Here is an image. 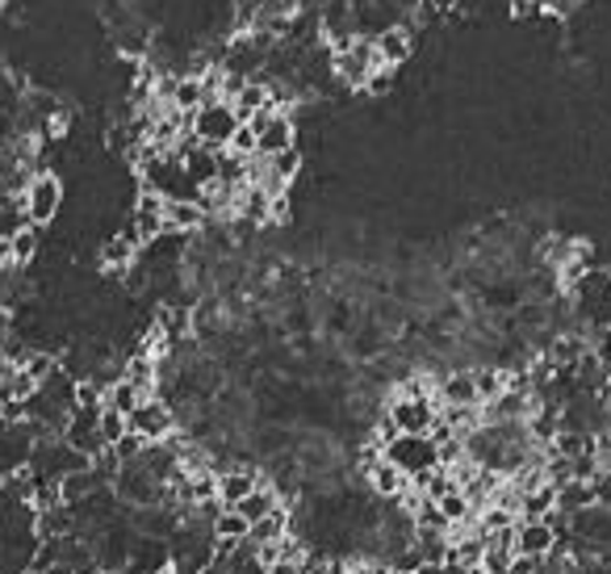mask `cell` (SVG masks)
I'll return each instance as SVG.
<instances>
[{"mask_svg":"<svg viewBox=\"0 0 611 574\" xmlns=\"http://www.w3.org/2000/svg\"><path fill=\"white\" fill-rule=\"evenodd\" d=\"M432 503L440 508V516H444V524H448V529H452V524H465V520H473V503L465 499L461 487H448L440 499H432Z\"/></svg>","mask_w":611,"mask_h":574,"instance_id":"cell-23","label":"cell"},{"mask_svg":"<svg viewBox=\"0 0 611 574\" xmlns=\"http://www.w3.org/2000/svg\"><path fill=\"white\" fill-rule=\"evenodd\" d=\"M548 516H557V487L553 483L520 495V520H548Z\"/></svg>","mask_w":611,"mask_h":574,"instance_id":"cell-20","label":"cell"},{"mask_svg":"<svg viewBox=\"0 0 611 574\" xmlns=\"http://www.w3.org/2000/svg\"><path fill=\"white\" fill-rule=\"evenodd\" d=\"M101 441H106V448H113L122 436H127V415H118V411H109V407H101Z\"/></svg>","mask_w":611,"mask_h":574,"instance_id":"cell-26","label":"cell"},{"mask_svg":"<svg viewBox=\"0 0 611 574\" xmlns=\"http://www.w3.org/2000/svg\"><path fill=\"white\" fill-rule=\"evenodd\" d=\"M440 424V403L436 394H399L385 407V427L390 432H411V436H432Z\"/></svg>","mask_w":611,"mask_h":574,"instance_id":"cell-6","label":"cell"},{"mask_svg":"<svg viewBox=\"0 0 611 574\" xmlns=\"http://www.w3.org/2000/svg\"><path fill=\"white\" fill-rule=\"evenodd\" d=\"M248 130L255 139V160H269L281 155L285 148H294V118L281 106H264L248 118Z\"/></svg>","mask_w":611,"mask_h":574,"instance_id":"cell-8","label":"cell"},{"mask_svg":"<svg viewBox=\"0 0 611 574\" xmlns=\"http://www.w3.org/2000/svg\"><path fill=\"white\" fill-rule=\"evenodd\" d=\"M436 403L440 407H482L478 399V378L473 373H448L436 386Z\"/></svg>","mask_w":611,"mask_h":574,"instance_id":"cell-15","label":"cell"},{"mask_svg":"<svg viewBox=\"0 0 611 574\" xmlns=\"http://www.w3.org/2000/svg\"><path fill=\"white\" fill-rule=\"evenodd\" d=\"M210 214L201 210V202H164V231L193 235L206 227Z\"/></svg>","mask_w":611,"mask_h":574,"instance_id":"cell-16","label":"cell"},{"mask_svg":"<svg viewBox=\"0 0 611 574\" xmlns=\"http://www.w3.org/2000/svg\"><path fill=\"white\" fill-rule=\"evenodd\" d=\"M127 227L134 231L139 243H151L155 235H164V197L151 193V189L139 193V202H134V214H130Z\"/></svg>","mask_w":611,"mask_h":574,"instance_id":"cell-11","label":"cell"},{"mask_svg":"<svg viewBox=\"0 0 611 574\" xmlns=\"http://www.w3.org/2000/svg\"><path fill=\"white\" fill-rule=\"evenodd\" d=\"M582 508H594V483H587V478H569V483H561L557 487V511L561 516H574V511Z\"/></svg>","mask_w":611,"mask_h":574,"instance_id":"cell-19","label":"cell"},{"mask_svg":"<svg viewBox=\"0 0 611 574\" xmlns=\"http://www.w3.org/2000/svg\"><path fill=\"white\" fill-rule=\"evenodd\" d=\"M255 487H260V474H255L252 466L222 469V474H218V503H222V508H234V503L248 499Z\"/></svg>","mask_w":611,"mask_h":574,"instance_id":"cell-14","label":"cell"},{"mask_svg":"<svg viewBox=\"0 0 611 574\" xmlns=\"http://www.w3.org/2000/svg\"><path fill=\"white\" fill-rule=\"evenodd\" d=\"M373 46H378V59L381 67H402L411 55H415V34H411V25H390V30H381L378 39H373Z\"/></svg>","mask_w":611,"mask_h":574,"instance_id":"cell-12","label":"cell"},{"mask_svg":"<svg viewBox=\"0 0 611 574\" xmlns=\"http://www.w3.org/2000/svg\"><path fill=\"white\" fill-rule=\"evenodd\" d=\"M222 574H269V566H264V562L252 553V545L243 541V545L222 562Z\"/></svg>","mask_w":611,"mask_h":574,"instance_id":"cell-25","label":"cell"},{"mask_svg":"<svg viewBox=\"0 0 611 574\" xmlns=\"http://www.w3.org/2000/svg\"><path fill=\"white\" fill-rule=\"evenodd\" d=\"M381 348H385V336H381V327H373V323L348 332V353H352L357 361H373V357H381Z\"/></svg>","mask_w":611,"mask_h":574,"instance_id":"cell-22","label":"cell"},{"mask_svg":"<svg viewBox=\"0 0 611 574\" xmlns=\"http://www.w3.org/2000/svg\"><path fill=\"white\" fill-rule=\"evenodd\" d=\"M364 483H369V495H373V499H402V495L411 490V478H406L399 466H390L385 457H378L373 466L364 469Z\"/></svg>","mask_w":611,"mask_h":574,"instance_id":"cell-13","label":"cell"},{"mask_svg":"<svg viewBox=\"0 0 611 574\" xmlns=\"http://www.w3.org/2000/svg\"><path fill=\"white\" fill-rule=\"evenodd\" d=\"M127 432H130V436H139L143 445L172 441V432H176V411L168 407V399L148 394V399H143V403H139L127 415Z\"/></svg>","mask_w":611,"mask_h":574,"instance_id":"cell-9","label":"cell"},{"mask_svg":"<svg viewBox=\"0 0 611 574\" xmlns=\"http://www.w3.org/2000/svg\"><path fill=\"white\" fill-rule=\"evenodd\" d=\"M101 574H106V571H101Z\"/></svg>","mask_w":611,"mask_h":574,"instance_id":"cell-29","label":"cell"},{"mask_svg":"<svg viewBox=\"0 0 611 574\" xmlns=\"http://www.w3.org/2000/svg\"><path fill=\"white\" fill-rule=\"evenodd\" d=\"M566 299H569V315L574 323L587 332V336H599L611 327V273L608 269H582L566 285Z\"/></svg>","mask_w":611,"mask_h":574,"instance_id":"cell-1","label":"cell"},{"mask_svg":"<svg viewBox=\"0 0 611 574\" xmlns=\"http://www.w3.org/2000/svg\"><path fill=\"white\" fill-rule=\"evenodd\" d=\"M561 529H566L561 511L548 520H520L515 524V557H548L561 545Z\"/></svg>","mask_w":611,"mask_h":574,"instance_id":"cell-10","label":"cell"},{"mask_svg":"<svg viewBox=\"0 0 611 574\" xmlns=\"http://www.w3.org/2000/svg\"><path fill=\"white\" fill-rule=\"evenodd\" d=\"M18 202H22L25 223L46 227L55 214L64 210V181H59L55 172H34V176H25V185H22V193H18Z\"/></svg>","mask_w":611,"mask_h":574,"instance_id":"cell-7","label":"cell"},{"mask_svg":"<svg viewBox=\"0 0 611 574\" xmlns=\"http://www.w3.org/2000/svg\"><path fill=\"white\" fill-rule=\"evenodd\" d=\"M381 72H390V67H381L373 39H360L357 34V39H348V43L331 46V76H339L343 85L369 88L373 85V76H381Z\"/></svg>","mask_w":611,"mask_h":574,"instance_id":"cell-5","label":"cell"},{"mask_svg":"<svg viewBox=\"0 0 611 574\" xmlns=\"http://www.w3.org/2000/svg\"><path fill=\"white\" fill-rule=\"evenodd\" d=\"M561 550L566 553H582V557H599L603 550H611V511L608 508H582L566 516V529H561Z\"/></svg>","mask_w":611,"mask_h":574,"instance_id":"cell-2","label":"cell"},{"mask_svg":"<svg viewBox=\"0 0 611 574\" xmlns=\"http://www.w3.org/2000/svg\"><path fill=\"white\" fill-rule=\"evenodd\" d=\"M239 127H243V118H239V109H234L227 97H206V101L189 113V134L201 148H214V151L231 148V139Z\"/></svg>","mask_w":611,"mask_h":574,"instance_id":"cell-3","label":"cell"},{"mask_svg":"<svg viewBox=\"0 0 611 574\" xmlns=\"http://www.w3.org/2000/svg\"><path fill=\"white\" fill-rule=\"evenodd\" d=\"M269 574H302V562H290V557H281L269 566Z\"/></svg>","mask_w":611,"mask_h":574,"instance_id":"cell-28","label":"cell"},{"mask_svg":"<svg viewBox=\"0 0 611 574\" xmlns=\"http://www.w3.org/2000/svg\"><path fill=\"white\" fill-rule=\"evenodd\" d=\"M594 503L611 511V469H599V478H594Z\"/></svg>","mask_w":611,"mask_h":574,"instance_id":"cell-27","label":"cell"},{"mask_svg":"<svg viewBox=\"0 0 611 574\" xmlns=\"http://www.w3.org/2000/svg\"><path fill=\"white\" fill-rule=\"evenodd\" d=\"M381 457H385L390 466H399L411 483H419L432 469H440V448H436V441H432V436H411V432L385 436Z\"/></svg>","mask_w":611,"mask_h":574,"instance_id":"cell-4","label":"cell"},{"mask_svg":"<svg viewBox=\"0 0 611 574\" xmlns=\"http://www.w3.org/2000/svg\"><path fill=\"white\" fill-rule=\"evenodd\" d=\"M39 256V227L30 223V227H22V231L9 239V260L13 264H30Z\"/></svg>","mask_w":611,"mask_h":574,"instance_id":"cell-24","label":"cell"},{"mask_svg":"<svg viewBox=\"0 0 611 574\" xmlns=\"http://www.w3.org/2000/svg\"><path fill=\"white\" fill-rule=\"evenodd\" d=\"M143 399H148V394H143L139 386H130L127 378H113V382L106 386V399H101V407L118 411V415H130V411L143 403Z\"/></svg>","mask_w":611,"mask_h":574,"instance_id":"cell-21","label":"cell"},{"mask_svg":"<svg viewBox=\"0 0 611 574\" xmlns=\"http://www.w3.org/2000/svg\"><path fill=\"white\" fill-rule=\"evenodd\" d=\"M248 529H252V524H248V520H243L234 508H222L210 524L214 541H218V545H227V550H239V545L248 541Z\"/></svg>","mask_w":611,"mask_h":574,"instance_id":"cell-18","label":"cell"},{"mask_svg":"<svg viewBox=\"0 0 611 574\" xmlns=\"http://www.w3.org/2000/svg\"><path fill=\"white\" fill-rule=\"evenodd\" d=\"M276 508H285V499H281V490L269 487V483H260V487H255L248 499H239V503H234V511H239L248 524L264 520V516H273Z\"/></svg>","mask_w":611,"mask_h":574,"instance_id":"cell-17","label":"cell"}]
</instances>
